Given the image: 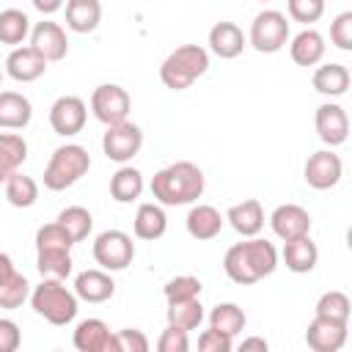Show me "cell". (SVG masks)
<instances>
[{"label": "cell", "instance_id": "9a60e30c", "mask_svg": "<svg viewBox=\"0 0 352 352\" xmlns=\"http://www.w3.org/2000/svg\"><path fill=\"white\" fill-rule=\"evenodd\" d=\"M270 226H272L275 236L286 242V239L311 234V214H308L300 204H280V206L270 214Z\"/></svg>", "mask_w": 352, "mask_h": 352}, {"label": "cell", "instance_id": "4dcf8cb0", "mask_svg": "<svg viewBox=\"0 0 352 352\" xmlns=\"http://www.w3.org/2000/svg\"><path fill=\"white\" fill-rule=\"evenodd\" d=\"M248 324V316L245 311L236 305V302H220L209 311V327L217 330V333H226V336H239Z\"/></svg>", "mask_w": 352, "mask_h": 352}, {"label": "cell", "instance_id": "74e56055", "mask_svg": "<svg viewBox=\"0 0 352 352\" xmlns=\"http://www.w3.org/2000/svg\"><path fill=\"white\" fill-rule=\"evenodd\" d=\"M72 236L55 223H47L36 231V253H47V250H72Z\"/></svg>", "mask_w": 352, "mask_h": 352}, {"label": "cell", "instance_id": "8fae6325", "mask_svg": "<svg viewBox=\"0 0 352 352\" xmlns=\"http://www.w3.org/2000/svg\"><path fill=\"white\" fill-rule=\"evenodd\" d=\"M85 118H88V107L80 96H58L50 107V126L55 129V135L60 138H72L77 132H82L85 126Z\"/></svg>", "mask_w": 352, "mask_h": 352}, {"label": "cell", "instance_id": "f546056e", "mask_svg": "<svg viewBox=\"0 0 352 352\" xmlns=\"http://www.w3.org/2000/svg\"><path fill=\"white\" fill-rule=\"evenodd\" d=\"M3 187H6V201L11 206H16V209H28V206H33L38 201V184H36V179L33 176H25L19 170H14L3 182Z\"/></svg>", "mask_w": 352, "mask_h": 352}, {"label": "cell", "instance_id": "ac0fdd59", "mask_svg": "<svg viewBox=\"0 0 352 352\" xmlns=\"http://www.w3.org/2000/svg\"><path fill=\"white\" fill-rule=\"evenodd\" d=\"M74 294H77V300H85V302H104L116 294V280L102 267L99 270H82L74 278Z\"/></svg>", "mask_w": 352, "mask_h": 352}, {"label": "cell", "instance_id": "f907efd6", "mask_svg": "<svg viewBox=\"0 0 352 352\" xmlns=\"http://www.w3.org/2000/svg\"><path fill=\"white\" fill-rule=\"evenodd\" d=\"M258 3H270V0H258Z\"/></svg>", "mask_w": 352, "mask_h": 352}, {"label": "cell", "instance_id": "f35d334b", "mask_svg": "<svg viewBox=\"0 0 352 352\" xmlns=\"http://www.w3.org/2000/svg\"><path fill=\"white\" fill-rule=\"evenodd\" d=\"M165 300L168 302H176V300H190V297H201L204 292V283L195 278V275H176L165 283Z\"/></svg>", "mask_w": 352, "mask_h": 352}, {"label": "cell", "instance_id": "ee69618b", "mask_svg": "<svg viewBox=\"0 0 352 352\" xmlns=\"http://www.w3.org/2000/svg\"><path fill=\"white\" fill-rule=\"evenodd\" d=\"M231 346H234V338L226 336V333H217L212 327L198 336V349L201 352H231Z\"/></svg>", "mask_w": 352, "mask_h": 352}, {"label": "cell", "instance_id": "9c48e42d", "mask_svg": "<svg viewBox=\"0 0 352 352\" xmlns=\"http://www.w3.org/2000/svg\"><path fill=\"white\" fill-rule=\"evenodd\" d=\"M102 148H104V157L118 162V165H126L140 148H143V129L132 121H118V124H110L104 138H102Z\"/></svg>", "mask_w": 352, "mask_h": 352}, {"label": "cell", "instance_id": "d6986e66", "mask_svg": "<svg viewBox=\"0 0 352 352\" xmlns=\"http://www.w3.org/2000/svg\"><path fill=\"white\" fill-rule=\"evenodd\" d=\"M187 234L198 242H206V239H214L220 231H223V223L226 217L220 214V209H214L212 204H195L190 212H187Z\"/></svg>", "mask_w": 352, "mask_h": 352}, {"label": "cell", "instance_id": "7402d4cb", "mask_svg": "<svg viewBox=\"0 0 352 352\" xmlns=\"http://www.w3.org/2000/svg\"><path fill=\"white\" fill-rule=\"evenodd\" d=\"M226 220L239 236H258V231L264 228V209L256 198H248L242 204H234L226 212Z\"/></svg>", "mask_w": 352, "mask_h": 352}, {"label": "cell", "instance_id": "4316f807", "mask_svg": "<svg viewBox=\"0 0 352 352\" xmlns=\"http://www.w3.org/2000/svg\"><path fill=\"white\" fill-rule=\"evenodd\" d=\"M311 82L322 96H344L349 88V69L344 63H324L314 72Z\"/></svg>", "mask_w": 352, "mask_h": 352}, {"label": "cell", "instance_id": "60d3db41", "mask_svg": "<svg viewBox=\"0 0 352 352\" xmlns=\"http://www.w3.org/2000/svg\"><path fill=\"white\" fill-rule=\"evenodd\" d=\"M330 41L344 52L352 50V11H344L330 22Z\"/></svg>", "mask_w": 352, "mask_h": 352}, {"label": "cell", "instance_id": "ffe728a7", "mask_svg": "<svg viewBox=\"0 0 352 352\" xmlns=\"http://www.w3.org/2000/svg\"><path fill=\"white\" fill-rule=\"evenodd\" d=\"M245 44H248V38H245L242 28L234 25V22H217L209 30V50L223 60H231V58L242 55Z\"/></svg>", "mask_w": 352, "mask_h": 352}, {"label": "cell", "instance_id": "7bdbcfd3", "mask_svg": "<svg viewBox=\"0 0 352 352\" xmlns=\"http://www.w3.org/2000/svg\"><path fill=\"white\" fill-rule=\"evenodd\" d=\"M157 349H160V352H187V349H190L187 330L168 324V327L162 330V336L157 338Z\"/></svg>", "mask_w": 352, "mask_h": 352}, {"label": "cell", "instance_id": "f6af8a7d", "mask_svg": "<svg viewBox=\"0 0 352 352\" xmlns=\"http://www.w3.org/2000/svg\"><path fill=\"white\" fill-rule=\"evenodd\" d=\"M22 344L19 324L14 319H0V352H16Z\"/></svg>", "mask_w": 352, "mask_h": 352}, {"label": "cell", "instance_id": "277c9868", "mask_svg": "<svg viewBox=\"0 0 352 352\" xmlns=\"http://www.w3.org/2000/svg\"><path fill=\"white\" fill-rule=\"evenodd\" d=\"M30 305L38 316H44L50 324H69L77 316V294L63 286L58 278H44L33 292H30Z\"/></svg>", "mask_w": 352, "mask_h": 352}, {"label": "cell", "instance_id": "681fc988", "mask_svg": "<svg viewBox=\"0 0 352 352\" xmlns=\"http://www.w3.org/2000/svg\"><path fill=\"white\" fill-rule=\"evenodd\" d=\"M0 85H3V69H0Z\"/></svg>", "mask_w": 352, "mask_h": 352}, {"label": "cell", "instance_id": "5bb4252c", "mask_svg": "<svg viewBox=\"0 0 352 352\" xmlns=\"http://www.w3.org/2000/svg\"><path fill=\"white\" fill-rule=\"evenodd\" d=\"M305 344L314 352H338L346 344V322L314 316L305 330Z\"/></svg>", "mask_w": 352, "mask_h": 352}, {"label": "cell", "instance_id": "d6a6232c", "mask_svg": "<svg viewBox=\"0 0 352 352\" xmlns=\"http://www.w3.org/2000/svg\"><path fill=\"white\" fill-rule=\"evenodd\" d=\"M30 36V19L19 8H6L0 11V44L19 47Z\"/></svg>", "mask_w": 352, "mask_h": 352}, {"label": "cell", "instance_id": "5b68a950", "mask_svg": "<svg viewBox=\"0 0 352 352\" xmlns=\"http://www.w3.org/2000/svg\"><path fill=\"white\" fill-rule=\"evenodd\" d=\"M91 168V154L77 146V143H66L58 146L50 157V162L44 165V187L52 192H60L72 184H77Z\"/></svg>", "mask_w": 352, "mask_h": 352}, {"label": "cell", "instance_id": "e575fe53", "mask_svg": "<svg viewBox=\"0 0 352 352\" xmlns=\"http://www.w3.org/2000/svg\"><path fill=\"white\" fill-rule=\"evenodd\" d=\"M72 250H47V253H36V267L41 272V278H58L66 280L72 275Z\"/></svg>", "mask_w": 352, "mask_h": 352}, {"label": "cell", "instance_id": "7dc6e473", "mask_svg": "<svg viewBox=\"0 0 352 352\" xmlns=\"http://www.w3.org/2000/svg\"><path fill=\"white\" fill-rule=\"evenodd\" d=\"M16 270H14V261H11V256L8 253H0V283L6 280V278H11Z\"/></svg>", "mask_w": 352, "mask_h": 352}, {"label": "cell", "instance_id": "30bf717a", "mask_svg": "<svg viewBox=\"0 0 352 352\" xmlns=\"http://www.w3.org/2000/svg\"><path fill=\"white\" fill-rule=\"evenodd\" d=\"M302 176L308 182V187L314 190H330L341 182L344 176V162L333 148H319L305 160Z\"/></svg>", "mask_w": 352, "mask_h": 352}, {"label": "cell", "instance_id": "ba28073f", "mask_svg": "<svg viewBox=\"0 0 352 352\" xmlns=\"http://www.w3.org/2000/svg\"><path fill=\"white\" fill-rule=\"evenodd\" d=\"M129 110H132V99H129L126 88H121L116 82H102V85L94 88V94H91V113L104 126L124 121L129 116Z\"/></svg>", "mask_w": 352, "mask_h": 352}, {"label": "cell", "instance_id": "8992f818", "mask_svg": "<svg viewBox=\"0 0 352 352\" xmlns=\"http://www.w3.org/2000/svg\"><path fill=\"white\" fill-rule=\"evenodd\" d=\"M289 22H286V14L275 11V8H267L261 14H256L253 25H250V44L256 52L261 55H272V52H280L286 44H289Z\"/></svg>", "mask_w": 352, "mask_h": 352}, {"label": "cell", "instance_id": "44dd1931", "mask_svg": "<svg viewBox=\"0 0 352 352\" xmlns=\"http://www.w3.org/2000/svg\"><path fill=\"white\" fill-rule=\"evenodd\" d=\"M316 261H319V248L308 234L283 242V264H286V270L302 275V272H311L316 267Z\"/></svg>", "mask_w": 352, "mask_h": 352}, {"label": "cell", "instance_id": "83f0119b", "mask_svg": "<svg viewBox=\"0 0 352 352\" xmlns=\"http://www.w3.org/2000/svg\"><path fill=\"white\" fill-rule=\"evenodd\" d=\"M143 192V173L132 165H121L113 176H110V195L118 204H132L138 201Z\"/></svg>", "mask_w": 352, "mask_h": 352}, {"label": "cell", "instance_id": "4fadbf2b", "mask_svg": "<svg viewBox=\"0 0 352 352\" xmlns=\"http://www.w3.org/2000/svg\"><path fill=\"white\" fill-rule=\"evenodd\" d=\"M314 124H316V135H319V140L327 143L330 148L346 143V138H349V118H346V110H344L341 104H336V102H324V104H319V107H316V118H314Z\"/></svg>", "mask_w": 352, "mask_h": 352}, {"label": "cell", "instance_id": "3957f363", "mask_svg": "<svg viewBox=\"0 0 352 352\" xmlns=\"http://www.w3.org/2000/svg\"><path fill=\"white\" fill-rule=\"evenodd\" d=\"M206 69H209V52L198 44H182L162 60L160 80L170 91H184L201 74H206Z\"/></svg>", "mask_w": 352, "mask_h": 352}, {"label": "cell", "instance_id": "484cf974", "mask_svg": "<svg viewBox=\"0 0 352 352\" xmlns=\"http://www.w3.org/2000/svg\"><path fill=\"white\" fill-rule=\"evenodd\" d=\"M102 22L99 0H66V28L74 33H91Z\"/></svg>", "mask_w": 352, "mask_h": 352}, {"label": "cell", "instance_id": "8d00e7d4", "mask_svg": "<svg viewBox=\"0 0 352 352\" xmlns=\"http://www.w3.org/2000/svg\"><path fill=\"white\" fill-rule=\"evenodd\" d=\"M349 314H352V302H349V297L344 292H324L316 300V316L349 322Z\"/></svg>", "mask_w": 352, "mask_h": 352}, {"label": "cell", "instance_id": "d590c367", "mask_svg": "<svg viewBox=\"0 0 352 352\" xmlns=\"http://www.w3.org/2000/svg\"><path fill=\"white\" fill-rule=\"evenodd\" d=\"M28 297H30V283L22 272H14L11 278H6L0 283V308H6V311L22 308V302Z\"/></svg>", "mask_w": 352, "mask_h": 352}, {"label": "cell", "instance_id": "836d02e7", "mask_svg": "<svg viewBox=\"0 0 352 352\" xmlns=\"http://www.w3.org/2000/svg\"><path fill=\"white\" fill-rule=\"evenodd\" d=\"M58 226L72 236V242H82L88 239V234L94 231V214L85 206H66L58 214Z\"/></svg>", "mask_w": 352, "mask_h": 352}, {"label": "cell", "instance_id": "52a82bcc", "mask_svg": "<svg viewBox=\"0 0 352 352\" xmlns=\"http://www.w3.org/2000/svg\"><path fill=\"white\" fill-rule=\"evenodd\" d=\"M94 261L107 270V272H118V270H126L135 258V242L129 234L118 231V228H110V231H102L96 239H94Z\"/></svg>", "mask_w": 352, "mask_h": 352}, {"label": "cell", "instance_id": "7a4b0ae2", "mask_svg": "<svg viewBox=\"0 0 352 352\" xmlns=\"http://www.w3.org/2000/svg\"><path fill=\"white\" fill-rule=\"evenodd\" d=\"M204 187H206L204 170L195 162H187V160H179L173 165H165L151 179V195L162 206L195 204L204 195Z\"/></svg>", "mask_w": 352, "mask_h": 352}, {"label": "cell", "instance_id": "cb8c5ba5", "mask_svg": "<svg viewBox=\"0 0 352 352\" xmlns=\"http://www.w3.org/2000/svg\"><path fill=\"white\" fill-rule=\"evenodd\" d=\"M132 231L138 239H146V242L160 239L168 231V217H165L162 204H140L132 220Z\"/></svg>", "mask_w": 352, "mask_h": 352}, {"label": "cell", "instance_id": "c3c4849f", "mask_svg": "<svg viewBox=\"0 0 352 352\" xmlns=\"http://www.w3.org/2000/svg\"><path fill=\"white\" fill-rule=\"evenodd\" d=\"M239 346H242L245 352H248V349H258V352H267V346H270V344H267L264 338H256V336H250V338H242V344H239Z\"/></svg>", "mask_w": 352, "mask_h": 352}, {"label": "cell", "instance_id": "e0dca14e", "mask_svg": "<svg viewBox=\"0 0 352 352\" xmlns=\"http://www.w3.org/2000/svg\"><path fill=\"white\" fill-rule=\"evenodd\" d=\"M6 72L16 82H33L47 72V60L28 44V47H14L6 58Z\"/></svg>", "mask_w": 352, "mask_h": 352}, {"label": "cell", "instance_id": "bcb514c9", "mask_svg": "<svg viewBox=\"0 0 352 352\" xmlns=\"http://www.w3.org/2000/svg\"><path fill=\"white\" fill-rule=\"evenodd\" d=\"M30 3H33V8L41 11V14H55V11L63 6V0H30Z\"/></svg>", "mask_w": 352, "mask_h": 352}, {"label": "cell", "instance_id": "b9f144b4", "mask_svg": "<svg viewBox=\"0 0 352 352\" xmlns=\"http://www.w3.org/2000/svg\"><path fill=\"white\" fill-rule=\"evenodd\" d=\"M113 338H116V352H148V338L143 336V330L126 327L113 333Z\"/></svg>", "mask_w": 352, "mask_h": 352}, {"label": "cell", "instance_id": "d4e9b609", "mask_svg": "<svg viewBox=\"0 0 352 352\" xmlns=\"http://www.w3.org/2000/svg\"><path fill=\"white\" fill-rule=\"evenodd\" d=\"M289 55L297 66H316L324 58V36L311 28L300 30L289 44Z\"/></svg>", "mask_w": 352, "mask_h": 352}, {"label": "cell", "instance_id": "6da1fadb", "mask_svg": "<svg viewBox=\"0 0 352 352\" xmlns=\"http://www.w3.org/2000/svg\"><path fill=\"white\" fill-rule=\"evenodd\" d=\"M275 267H278V250L272 242L261 236H245V242L231 245L223 258L226 275L239 286L258 283L261 278L272 275Z\"/></svg>", "mask_w": 352, "mask_h": 352}, {"label": "cell", "instance_id": "1f68e13d", "mask_svg": "<svg viewBox=\"0 0 352 352\" xmlns=\"http://www.w3.org/2000/svg\"><path fill=\"white\" fill-rule=\"evenodd\" d=\"M165 316H168V324L182 327V330H187V333H190V330L201 327V322H204V305H201V300H198V297L176 300V302H168Z\"/></svg>", "mask_w": 352, "mask_h": 352}, {"label": "cell", "instance_id": "2e32d148", "mask_svg": "<svg viewBox=\"0 0 352 352\" xmlns=\"http://www.w3.org/2000/svg\"><path fill=\"white\" fill-rule=\"evenodd\" d=\"M72 344L80 352H116V338L102 319H82L72 336Z\"/></svg>", "mask_w": 352, "mask_h": 352}, {"label": "cell", "instance_id": "7c38bea8", "mask_svg": "<svg viewBox=\"0 0 352 352\" xmlns=\"http://www.w3.org/2000/svg\"><path fill=\"white\" fill-rule=\"evenodd\" d=\"M30 47L47 60V63H55V60H63L66 52H69V38H66V30L58 25V22H36L30 28Z\"/></svg>", "mask_w": 352, "mask_h": 352}, {"label": "cell", "instance_id": "ab89813d", "mask_svg": "<svg viewBox=\"0 0 352 352\" xmlns=\"http://www.w3.org/2000/svg\"><path fill=\"white\" fill-rule=\"evenodd\" d=\"M286 8H289V16L294 22L311 25V22H319L322 19L324 0H286Z\"/></svg>", "mask_w": 352, "mask_h": 352}, {"label": "cell", "instance_id": "603a6c76", "mask_svg": "<svg viewBox=\"0 0 352 352\" xmlns=\"http://www.w3.org/2000/svg\"><path fill=\"white\" fill-rule=\"evenodd\" d=\"M33 118V104L16 91H0V129H25Z\"/></svg>", "mask_w": 352, "mask_h": 352}, {"label": "cell", "instance_id": "f1b7e54d", "mask_svg": "<svg viewBox=\"0 0 352 352\" xmlns=\"http://www.w3.org/2000/svg\"><path fill=\"white\" fill-rule=\"evenodd\" d=\"M28 160V143L16 132H0V184Z\"/></svg>", "mask_w": 352, "mask_h": 352}]
</instances>
